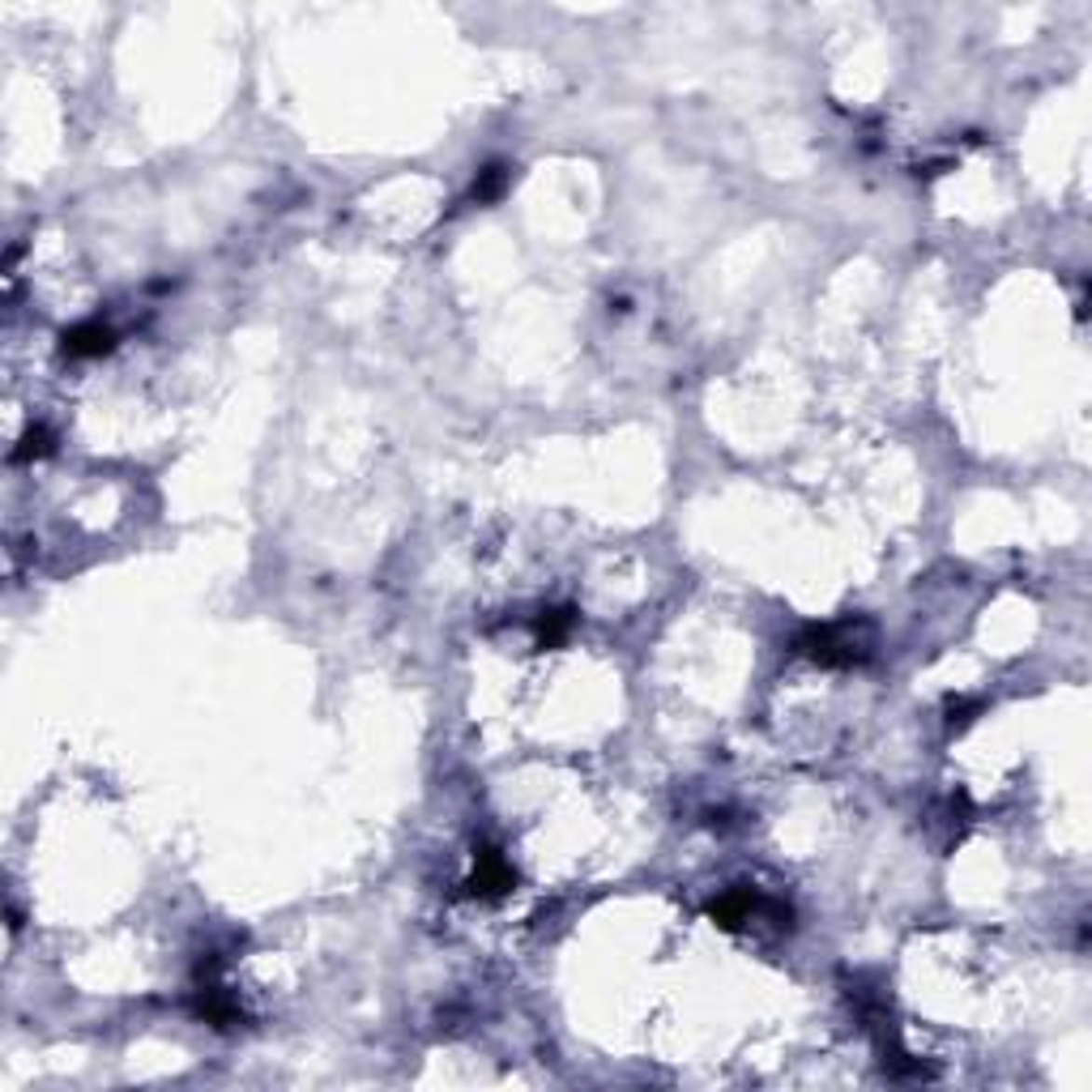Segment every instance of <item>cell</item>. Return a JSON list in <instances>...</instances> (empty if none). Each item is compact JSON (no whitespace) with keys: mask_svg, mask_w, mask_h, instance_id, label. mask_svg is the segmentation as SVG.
I'll return each mask as SVG.
<instances>
[{"mask_svg":"<svg viewBox=\"0 0 1092 1092\" xmlns=\"http://www.w3.org/2000/svg\"><path fill=\"white\" fill-rule=\"evenodd\" d=\"M107 342H112V334L102 329V324H81V329H73L69 334V354H102L107 350Z\"/></svg>","mask_w":1092,"mask_h":1092,"instance_id":"cell-1","label":"cell"}]
</instances>
